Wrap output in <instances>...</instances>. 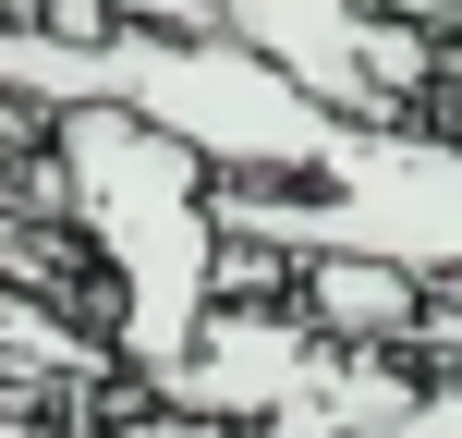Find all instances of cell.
<instances>
[{
    "label": "cell",
    "mask_w": 462,
    "mask_h": 438,
    "mask_svg": "<svg viewBox=\"0 0 462 438\" xmlns=\"http://www.w3.org/2000/svg\"><path fill=\"white\" fill-rule=\"evenodd\" d=\"M280 304L341 353H414V329H426V280L390 268V256H292Z\"/></svg>",
    "instance_id": "obj_2"
},
{
    "label": "cell",
    "mask_w": 462,
    "mask_h": 438,
    "mask_svg": "<svg viewBox=\"0 0 462 438\" xmlns=\"http://www.w3.org/2000/svg\"><path fill=\"white\" fill-rule=\"evenodd\" d=\"M86 438H244V426H219V415H183V402H134V415H97Z\"/></svg>",
    "instance_id": "obj_3"
},
{
    "label": "cell",
    "mask_w": 462,
    "mask_h": 438,
    "mask_svg": "<svg viewBox=\"0 0 462 438\" xmlns=\"http://www.w3.org/2000/svg\"><path fill=\"white\" fill-rule=\"evenodd\" d=\"M49 122H61V146H49L61 159V219L110 268V353L134 390H159L219 304V244H231L219 171L134 110H49Z\"/></svg>",
    "instance_id": "obj_1"
}]
</instances>
